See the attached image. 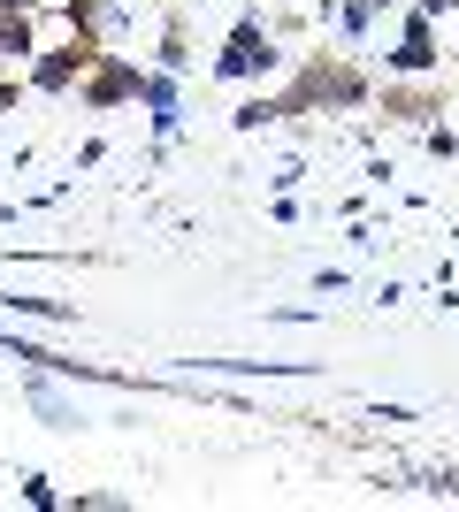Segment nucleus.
I'll list each match as a JSON object with an SVG mask.
<instances>
[{
    "label": "nucleus",
    "mask_w": 459,
    "mask_h": 512,
    "mask_svg": "<svg viewBox=\"0 0 459 512\" xmlns=\"http://www.w3.org/2000/svg\"><path fill=\"white\" fill-rule=\"evenodd\" d=\"M8 100H16V85H8V77H0V107H8Z\"/></svg>",
    "instance_id": "6e6552de"
},
{
    "label": "nucleus",
    "mask_w": 459,
    "mask_h": 512,
    "mask_svg": "<svg viewBox=\"0 0 459 512\" xmlns=\"http://www.w3.org/2000/svg\"><path fill=\"white\" fill-rule=\"evenodd\" d=\"M253 46H261V31H253V23H245L238 39H230V54H222V69H253Z\"/></svg>",
    "instance_id": "39448f33"
},
{
    "label": "nucleus",
    "mask_w": 459,
    "mask_h": 512,
    "mask_svg": "<svg viewBox=\"0 0 459 512\" xmlns=\"http://www.w3.org/2000/svg\"><path fill=\"white\" fill-rule=\"evenodd\" d=\"M69 8V23H77V31H92V8H100V0H62Z\"/></svg>",
    "instance_id": "0eeeda50"
},
{
    "label": "nucleus",
    "mask_w": 459,
    "mask_h": 512,
    "mask_svg": "<svg viewBox=\"0 0 459 512\" xmlns=\"http://www.w3.org/2000/svg\"><path fill=\"white\" fill-rule=\"evenodd\" d=\"M421 8H452V0H421Z\"/></svg>",
    "instance_id": "1a4fd4ad"
},
{
    "label": "nucleus",
    "mask_w": 459,
    "mask_h": 512,
    "mask_svg": "<svg viewBox=\"0 0 459 512\" xmlns=\"http://www.w3.org/2000/svg\"><path fill=\"white\" fill-rule=\"evenodd\" d=\"M360 92H368V85H360V77H352V69L306 62V69H299V85H291L284 100L268 107V115H306V107H314V100H337V107H352V100H360Z\"/></svg>",
    "instance_id": "f257e3e1"
},
{
    "label": "nucleus",
    "mask_w": 459,
    "mask_h": 512,
    "mask_svg": "<svg viewBox=\"0 0 459 512\" xmlns=\"http://www.w3.org/2000/svg\"><path fill=\"white\" fill-rule=\"evenodd\" d=\"M398 69H429V23H414V31H406V46H398Z\"/></svg>",
    "instance_id": "20e7f679"
},
{
    "label": "nucleus",
    "mask_w": 459,
    "mask_h": 512,
    "mask_svg": "<svg viewBox=\"0 0 459 512\" xmlns=\"http://www.w3.org/2000/svg\"><path fill=\"white\" fill-rule=\"evenodd\" d=\"M8 8H23V0H0V16H8Z\"/></svg>",
    "instance_id": "9d476101"
},
{
    "label": "nucleus",
    "mask_w": 459,
    "mask_h": 512,
    "mask_svg": "<svg viewBox=\"0 0 459 512\" xmlns=\"http://www.w3.org/2000/svg\"><path fill=\"white\" fill-rule=\"evenodd\" d=\"M123 92H138V77H131V69H100V77L85 85V100H92V107H115Z\"/></svg>",
    "instance_id": "7ed1b4c3"
},
{
    "label": "nucleus",
    "mask_w": 459,
    "mask_h": 512,
    "mask_svg": "<svg viewBox=\"0 0 459 512\" xmlns=\"http://www.w3.org/2000/svg\"><path fill=\"white\" fill-rule=\"evenodd\" d=\"M391 107H398V115H437V100H429V92H391Z\"/></svg>",
    "instance_id": "423d86ee"
},
{
    "label": "nucleus",
    "mask_w": 459,
    "mask_h": 512,
    "mask_svg": "<svg viewBox=\"0 0 459 512\" xmlns=\"http://www.w3.org/2000/svg\"><path fill=\"white\" fill-rule=\"evenodd\" d=\"M92 62H100V31H77L62 54H46V62H39V85H46V92H62V85H77Z\"/></svg>",
    "instance_id": "f03ea898"
}]
</instances>
